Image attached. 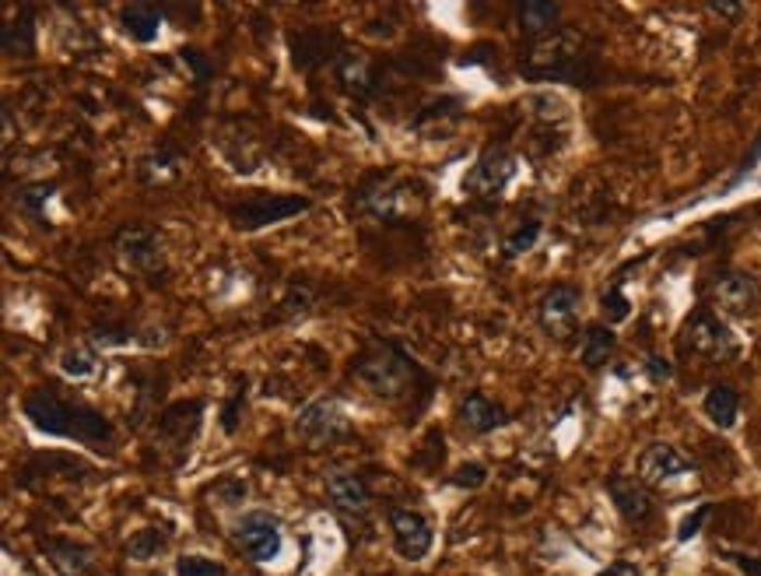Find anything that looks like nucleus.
<instances>
[{
  "mask_svg": "<svg viewBox=\"0 0 761 576\" xmlns=\"http://www.w3.org/2000/svg\"><path fill=\"white\" fill-rule=\"evenodd\" d=\"M22 412L32 426L46 436H60V440H77V443H113V426L102 412L88 408V404L63 401L53 387H39L22 401Z\"/></svg>",
  "mask_w": 761,
  "mask_h": 576,
  "instance_id": "1",
  "label": "nucleus"
},
{
  "mask_svg": "<svg viewBox=\"0 0 761 576\" xmlns=\"http://www.w3.org/2000/svg\"><path fill=\"white\" fill-rule=\"evenodd\" d=\"M352 377L366 387V391L379 401H407L418 391H428V377L425 369L410 359V355L393 345V341H372V345L352 363Z\"/></svg>",
  "mask_w": 761,
  "mask_h": 576,
  "instance_id": "2",
  "label": "nucleus"
},
{
  "mask_svg": "<svg viewBox=\"0 0 761 576\" xmlns=\"http://www.w3.org/2000/svg\"><path fill=\"white\" fill-rule=\"evenodd\" d=\"M519 74L530 82H568V85H593L590 68H586L582 42L573 33H554L537 39L527 57L519 60Z\"/></svg>",
  "mask_w": 761,
  "mask_h": 576,
  "instance_id": "3",
  "label": "nucleus"
},
{
  "mask_svg": "<svg viewBox=\"0 0 761 576\" xmlns=\"http://www.w3.org/2000/svg\"><path fill=\"white\" fill-rule=\"evenodd\" d=\"M358 208L369 211L372 218H379V222H390V225L410 222V218H418L425 208V191L410 180L386 176V180L369 183L366 191L358 194Z\"/></svg>",
  "mask_w": 761,
  "mask_h": 576,
  "instance_id": "4",
  "label": "nucleus"
},
{
  "mask_svg": "<svg viewBox=\"0 0 761 576\" xmlns=\"http://www.w3.org/2000/svg\"><path fill=\"white\" fill-rule=\"evenodd\" d=\"M309 211V197H298V194H253L240 205L229 208V218L235 229L243 232H260L267 225H278V222H289V218Z\"/></svg>",
  "mask_w": 761,
  "mask_h": 576,
  "instance_id": "5",
  "label": "nucleus"
},
{
  "mask_svg": "<svg viewBox=\"0 0 761 576\" xmlns=\"http://www.w3.org/2000/svg\"><path fill=\"white\" fill-rule=\"evenodd\" d=\"M113 250H116L123 268L137 271V274H155V271H162V264H165L162 236H158L151 225H140V222L116 229Z\"/></svg>",
  "mask_w": 761,
  "mask_h": 576,
  "instance_id": "6",
  "label": "nucleus"
},
{
  "mask_svg": "<svg viewBox=\"0 0 761 576\" xmlns=\"http://www.w3.org/2000/svg\"><path fill=\"white\" fill-rule=\"evenodd\" d=\"M680 341L685 348L695 355H705V359H731L737 355V338L712 309H695V314L685 320V331H680Z\"/></svg>",
  "mask_w": 761,
  "mask_h": 576,
  "instance_id": "7",
  "label": "nucleus"
},
{
  "mask_svg": "<svg viewBox=\"0 0 761 576\" xmlns=\"http://www.w3.org/2000/svg\"><path fill=\"white\" fill-rule=\"evenodd\" d=\"M352 432V422H347V412L334 397H316L309 401L303 412L295 418V436L306 440L309 446H323V443H334L341 436Z\"/></svg>",
  "mask_w": 761,
  "mask_h": 576,
  "instance_id": "8",
  "label": "nucleus"
},
{
  "mask_svg": "<svg viewBox=\"0 0 761 576\" xmlns=\"http://www.w3.org/2000/svg\"><path fill=\"white\" fill-rule=\"evenodd\" d=\"M513 176H516V155H510L505 148H488L464 176V191L481 200H499L505 194V186L513 183Z\"/></svg>",
  "mask_w": 761,
  "mask_h": 576,
  "instance_id": "9",
  "label": "nucleus"
},
{
  "mask_svg": "<svg viewBox=\"0 0 761 576\" xmlns=\"http://www.w3.org/2000/svg\"><path fill=\"white\" fill-rule=\"evenodd\" d=\"M579 306H582V292L576 285H551L541 295V303H537V323H541L544 334H551L554 341H568L576 334Z\"/></svg>",
  "mask_w": 761,
  "mask_h": 576,
  "instance_id": "10",
  "label": "nucleus"
},
{
  "mask_svg": "<svg viewBox=\"0 0 761 576\" xmlns=\"http://www.w3.org/2000/svg\"><path fill=\"white\" fill-rule=\"evenodd\" d=\"M200 415H204V401H176L158 415L155 422V440L162 450H172V454H186L189 443L200 429Z\"/></svg>",
  "mask_w": 761,
  "mask_h": 576,
  "instance_id": "11",
  "label": "nucleus"
},
{
  "mask_svg": "<svg viewBox=\"0 0 761 576\" xmlns=\"http://www.w3.org/2000/svg\"><path fill=\"white\" fill-rule=\"evenodd\" d=\"M235 541L240 549L253 559V563H271L281 552V520L267 510H249L243 513L240 527H235Z\"/></svg>",
  "mask_w": 761,
  "mask_h": 576,
  "instance_id": "12",
  "label": "nucleus"
},
{
  "mask_svg": "<svg viewBox=\"0 0 761 576\" xmlns=\"http://www.w3.org/2000/svg\"><path fill=\"white\" fill-rule=\"evenodd\" d=\"M386 517H390V531H393L396 552H401L404 559H410V563L425 559L428 549H432V541H435L432 524H428L418 510H407V506H390Z\"/></svg>",
  "mask_w": 761,
  "mask_h": 576,
  "instance_id": "13",
  "label": "nucleus"
},
{
  "mask_svg": "<svg viewBox=\"0 0 761 576\" xmlns=\"http://www.w3.org/2000/svg\"><path fill=\"white\" fill-rule=\"evenodd\" d=\"M709 295H712V306L723 309L726 317H748L751 309L758 306V299H761V289H758V282L751 274L723 271V274H716V282H712Z\"/></svg>",
  "mask_w": 761,
  "mask_h": 576,
  "instance_id": "14",
  "label": "nucleus"
},
{
  "mask_svg": "<svg viewBox=\"0 0 761 576\" xmlns=\"http://www.w3.org/2000/svg\"><path fill=\"white\" fill-rule=\"evenodd\" d=\"M691 471H695L691 457H685L671 443H649L639 454V481H646V486H671V481Z\"/></svg>",
  "mask_w": 761,
  "mask_h": 576,
  "instance_id": "15",
  "label": "nucleus"
},
{
  "mask_svg": "<svg viewBox=\"0 0 761 576\" xmlns=\"http://www.w3.org/2000/svg\"><path fill=\"white\" fill-rule=\"evenodd\" d=\"M334 71H337V82L347 96L355 99H372L379 91V77H376V64L369 53L361 50H341L334 60Z\"/></svg>",
  "mask_w": 761,
  "mask_h": 576,
  "instance_id": "16",
  "label": "nucleus"
},
{
  "mask_svg": "<svg viewBox=\"0 0 761 576\" xmlns=\"http://www.w3.org/2000/svg\"><path fill=\"white\" fill-rule=\"evenodd\" d=\"M327 500L334 503L341 517H366L372 506V495L366 478L355 471H334L327 475Z\"/></svg>",
  "mask_w": 761,
  "mask_h": 576,
  "instance_id": "17",
  "label": "nucleus"
},
{
  "mask_svg": "<svg viewBox=\"0 0 761 576\" xmlns=\"http://www.w3.org/2000/svg\"><path fill=\"white\" fill-rule=\"evenodd\" d=\"M607 495L628 524H646L649 517H653V495H649L646 481H639V478L614 475L607 481Z\"/></svg>",
  "mask_w": 761,
  "mask_h": 576,
  "instance_id": "18",
  "label": "nucleus"
},
{
  "mask_svg": "<svg viewBox=\"0 0 761 576\" xmlns=\"http://www.w3.org/2000/svg\"><path fill=\"white\" fill-rule=\"evenodd\" d=\"M292 46V64L298 71H312L327 64V60H337V53H330L337 46V36L327 33V28H298L289 36Z\"/></svg>",
  "mask_w": 761,
  "mask_h": 576,
  "instance_id": "19",
  "label": "nucleus"
},
{
  "mask_svg": "<svg viewBox=\"0 0 761 576\" xmlns=\"http://www.w3.org/2000/svg\"><path fill=\"white\" fill-rule=\"evenodd\" d=\"M456 418L467 432L484 436V432H495V429H502L505 422H510V412H505L502 404H495L491 397H484V394H467L464 401H459Z\"/></svg>",
  "mask_w": 761,
  "mask_h": 576,
  "instance_id": "20",
  "label": "nucleus"
},
{
  "mask_svg": "<svg viewBox=\"0 0 761 576\" xmlns=\"http://www.w3.org/2000/svg\"><path fill=\"white\" fill-rule=\"evenodd\" d=\"M559 22H562V8L551 4V0H523V4H516L519 33L530 36L533 42L559 33Z\"/></svg>",
  "mask_w": 761,
  "mask_h": 576,
  "instance_id": "21",
  "label": "nucleus"
},
{
  "mask_svg": "<svg viewBox=\"0 0 761 576\" xmlns=\"http://www.w3.org/2000/svg\"><path fill=\"white\" fill-rule=\"evenodd\" d=\"M42 555L50 559L57 576H88L91 569V549L74 541H42Z\"/></svg>",
  "mask_w": 761,
  "mask_h": 576,
  "instance_id": "22",
  "label": "nucleus"
},
{
  "mask_svg": "<svg viewBox=\"0 0 761 576\" xmlns=\"http://www.w3.org/2000/svg\"><path fill=\"white\" fill-rule=\"evenodd\" d=\"M702 412L716 429H734L740 418V397L731 383H712L702 397Z\"/></svg>",
  "mask_w": 761,
  "mask_h": 576,
  "instance_id": "23",
  "label": "nucleus"
},
{
  "mask_svg": "<svg viewBox=\"0 0 761 576\" xmlns=\"http://www.w3.org/2000/svg\"><path fill=\"white\" fill-rule=\"evenodd\" d=\"M162 14L165 11L155 8V4H131V8L120 11V25L134 42H155L158 28H162Z\"/></svg>",
  "mask_w": 761,
  "mask_h": 576,
  "instance_id": "24",
  "label": "nucleus"
},
{
  "mask_svg": "<svg viewBox=\"0 0 761 576\" xmlns=\"http://www.w3.org/2000/svg\"><path fill=\"white\" fill-rule=\"evenodd\" d=\"M617 348V334L611 331V327L604 323H590L586 327V334H582V366L586 369H600V366H607L611 363V355Z\"/></svg>",
  "mask_w": 761,
  "mask_h": 576,
  "instance_id": "25",
  "label": "nucleus"
},
{
  "mask_svg": "<svg viewBox=\"0 0 761 576\" xmlns=\"http://www.w3.org/2000/svg\"><path fill=\"white\" fill-rule=\"evenodd\" d=\"M0 46L8 57H32L36 53V22H32V8H22L19 19L4 25L0 33Z\"/></svg>",
  "mask_w": 761,
  "mask_h": 576,
  "instance_id": "26",
  "label": "nucleus"
},
{
  "mask_svg": "<svg viewBox=\"0 0 761 576\" xmlns=\"http://www.w3.org/2000/svg\"><path fill=\"white\" fill-rule=\"evenodd\" d=\"M180 162L183 159H180L176 151L158 148V151L145 155V159L137 162V176H140V183H148V186H162V183L180 176Z\"/></svg>",
  "mask_w": 761,
  "mask_h": 576,
  "instance_id": "27",
  "label": "nucleus"
},
{
  "mask_svg": "<svg viewBox=\"0 0 761 576\" xmlns=\"http://www.w3.org/2000/svg\"><path fill=\"white\" fill-rule=\"evenodd\" d=\"M165 544L169 538L158 531V527H140V531L126 541V555H131L134 563H151L158 552H165Z\"/></svg>",
  "mask_w": 761,
  "mask_h": 576,
  "instance_id": "28",
  "label": "nucleus"
},
{
  "mask_svg": "<svg viewBox=\"0 0 761 576\" xmlns=\"http://www.w3.org/2000/svg\"><path fill=\"white\" fill-rule=\"evenodd\" d=\"M88 341L95 348H126L140 338L134 334V327H126V323H95L88 331Z\"/></svg>",
  "mask_w": 761,
  "mask_h": 576,
  "instance_id": "29",
  "label": "nucleus"
},
{
  "mask_svg": "<svg viewBox=\"0 0 761 576\" xmlns=\"http://www.w3.org/2000/svg\"><path fill=\"white\" fill-rule=\"evenodd\" d=\"M95 366H99V355H95L91 348H67L60 355L63 377H71V380H88Z\"/></svg>",
  "mask_w": 761,
  "mask_h": 576,
  "instance_id": "30",
  "label": "nucleus"
},
{
  "mask_svg": "<svg viewBox=\"0 0 761 576\" xmlns=\"http://www.w3.org/2000/svg\"><path fill=\"white\" fill-rule=\"evenodd\" d=\"M53 197V183H32L25 186V191L14 194V200H19V208L32 218H42V208H46V200Z\"/></svg>",
  "mask_w": 761,
  "mask_h": 576,
  "instance_id": "31",
  "label": "nucleus"
},
{
  "mask_svg": "<svg viewBox=\"0 0 761 576\" xmlns=\"http://www.w3.org/2000/svg\"><path fill=\"white\" fill-rule=\"evenodd\" d=\"M176 576H229V569L214 563L208 555H180L176 559Z\"/></svg>",
  "mask_w": 761,
  "mask_h": 576,
  "instance_id": "32",
  "label": "nucleus"
},
{
  "mask_svg": "<svg viewBox=\"0 0 761 576\" xmlns=\"http://www.w3.org/2000/svg\"><path fill=\"white\" fill-rule=\"evenodd\" d=\"M541 240V222L537 218H530V222H523L510 240H505V257H519V254H527L533 250V243Z\"/></svg>",
  "mask_w": 761,
  "mask_h": 576,
  "instance_id": "33",
  "label": "nucleus"
},
{
  "mask_svg": "<svg viewBox=\"0 0 761 576\" xmlns=\"http://www.w3.org/2000/svg\"><path fill=\"white\" fill-rule=\"evenodd\" d=\"M312 306V289L309 285H292L289 295L281 299V314L284 317H306Z\"/></svg>",
  "mask_w": 761,
  "mask_h": 576,
  "instance_id": "34",
  "label": "nucleus"
},
{
  "mask_svg": "<svg viewBox=\"0 0 761 576\" xmlns=\"http://www.w3.org/2000/svg\"><path fill=\"white\" fill-rule=\"evenodd\" d=\"M484 481H488L484 464H459V468L453 471V486H459V489H481Z\"/></svg>",
  "mask_w": 761,
  "mask_h": 576,
  "instance_id": "35",
  "label": "nucleus"
},
{
  "mask_svg": "<svg viewBox=\"0 0 761 576\" xmlns=\"http://www.w3.org/2000/svg\"><path fill=\"white\" fill-rule=\"evenodd\" d=\"M709 513H712V506H709V503L695 506V510L688 513V517L677 524V541H691L695 535H699V531H702V524L709 520Z\"/></svg>",
  "mask_w": 761,
  "mask_h": 576,
  "instance_id": "36",
  "label": "nucleus"
},
{
  "mask_svg": "<svg viewBox=\"0 0 761 576\" xmlns=\"http://www.w3.org/2000/svg\"><path fill=\"white\" fill-rule=\"evenodd\" d=\"M243 412H246V387L229 397L225 412H221V429H225V432L232 436L235 429H240V415H243Z\"/></svg>",
  "mask_w": 761,
  "mask_h": 576,
  "instance_id": "37",
  "label": "nucleus"
},
{
  "mask_svg": "<svg viewBox=\"0 0 761 576\" xmlns=\"http://www.w3.org/2000/svg\"><path fill=\"white\" fill-rule=\"evenodd\" d=\"M628 314H631V306H628V299L622 295V285L611 289V292L604 295V317H607L611 323H622V320H628Z\"/></svg>",
  "mask_w": 761,
  "mask_h": 576,
  "instance_id": "38",
  "label": "nucleus"
},
{
  "mask_svg": "<svg viewBox=\"0 0 761 576\" xmlns=\"http://www.w3.org/2000/svg\"><path fill=\"white\" fill-rule=\"evenodd\" d=\"M180 57H183V64L194 71L197 82H208V77L214 74V60H208L200 50H183Z\"/></svg>",
  "mask_w": 761,
  "mask_h": 576,
  "instance_id": "39",
  "label": "nucleus"
},
{
  "mask_svg": "<svg viewBox=\"0 0 761 576\" xmlns=\"http://www.w3.org/2000/svg\"><path fill=\"white\" fill-rule=\"evenodd\" d=\"M218 495H221V506H235V503H243V500H246V481H240V478L221 481V486H218Z\"/></svg>",
  "mask_w": 761,
  "mask_h": 576,
  "instance_id": "40",
  "label": "nucleus"
},
{
  "mask_svg": "<svg viewBox=\"0 0 761 576\" xmlns=\"http://www.w3.org/2000/svg\"><path fill=\"white\" fill-rule=\"evenodd\" d=\"M646 372H649V380H653V383H667L674 377V366L667 359H660V355H649Z\"/></svg>",
  "mask_w": 761,
  "mask_h": 576,
  "instance_id": "41",
  "label": "nucleus"
},
{
  "mask_svg": "<svg viewBox=\"0 0 761 576\" xmlns=\"http://www.w3.org/2000/svg\"><path fill=\"white\" fill-rule=\"evenodd\" d=\"M737 569H744L748 576H761V559L758 555H740V552H723Z\"/></svg>",
  "mask_w": 761,
  "mask_h": 576,
  "instance_id": "42",
  "label": "nucleus"
},
{
  "mask_svg": "<svg viewBox=\"0 0 761 576\" xmlns=\"http://www.w3.org/2000/svg\"><path fill=\"white\" fill-rule=\"evenodd\" d=\"M597 576H642V569L636 563H611L607 569H600Z\"/></svg>",
  "mask_w": 761,
  "mask_h": 576,
  "instance_id": "43",
  "label": "nucleus"
},
{
  "mask_svg": "<svg viewBox=\"0 0 761 576\" xmlns=\"http://www.w3.org/2000/svg\"><path fill=\"white\" fill-rule=\"evenodd\" d=\"M712 14H720V19H740L744 8L740 4H705Z\"/></svg>",
  "mask_w": 761,
  "mask_h": 576,
  "instance_id": "44",
  "label": "nucleus"
}]
</instances>
